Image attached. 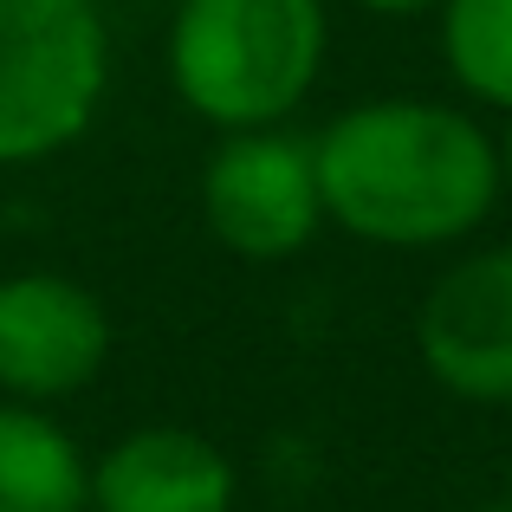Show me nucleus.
Listing matches in <instances>:
<instances>
[{
  "instance_id": "f257e3e1",
  "label": "nucleus",
  "mask_w": 512,
  "mask_h": 512,
  "mask_svg": "<svg viewBox=\"0 0 512 512\" xmlns=\"http://www.w3.org/2000/svg\"><path fill=\"white\" fill-rule=\"evenodd\" d=\"M325 227L363 247L428 253L480 234L500 208V143L441 98H363L312 137Z\"/></svg>"
},
{
  "instance_id": "f03ea898",
  "label": "nucleus",
  "mask_w": 512,
  "mask_h": 512,
  "mask_svg": "<svg viewBox=\"0 0 512 512\" xmlns=\"http://www.w3.org/2000/svg\"><path fill=\"white\" fill-rule=\"evenodd\" d=\"M331 59L325 0H175L163 39L169 91L188 117L227 130L286 124Z\"/></svg>"
},
{
  "instance_id": "7ed1b4c3",
  "label": "nucleus",
  "mask_w": 512,
  "mask_h": 512,
  "mask_svg": "<svg viewBox=\"0 0 512 512\" xmlns=\"http://www.w3.org/2000/svg\"><path fill=\"white\" fill-rule=\"evenodd\" d=\"M111 91V26L98 0H0V169L72 150Z\"/></svg>"
},
{
  "instance_id": "20e7f679",
  "label": "nucleus",
  "mask_w": 512,
  "mask_h": 512,
  "mask_svg": "<svg viewBox=\"0 0 512 512\" xmlns=\"http://www.w3.org/2000/svg\"><path fill=\"white\" fill-rule=\"evenodd\" d=\"M201 221L234 260L279 266L299 260L325 227L318 195V156L312 137L286 124L266 130H227L201 163Z\"/></svg>"
},
{
  "instance_id": "39448f33",
  "label": "nucleus",
  "mask_w": 512,
  "mask_h": 512,
  "mask_svg": "<svg viewBox=\"0 0 512 512\" xmlns=\"http://www.w3.org/2000/svg\"><path fill=\"white\" fill-rule=\"evenodd\" d=\"M111 363V312L91 286L65 273H7L0 279V396L52 402L91 389Z\"/></svg>"
},
{
  "instance_id": "423d86ee",
  "label": "nucleus",
  "mask_w": 512,
  "mask_h": 512,
  "mask_svg": "<svg viewBox=\"0 0 512 512\" xmlns=\"http://www.w3.org/2000/svg\"><path fill=\"white\" fill-rule=\"evenodd\" d=\"M422 370L448 396L506 409L512 402V240L454 260L415 312Z\"/></svg>"
},
{
  "instance_id": "0eeeda50",
  "label": "nucleus",
  "mask_w": 512,
  "mask_h": 512,
  "mask_svg": "<svg viewBox=\"0 0 512 512\" xmlns=\"http://www.w3.org/2000/svg\"><path fill=\"white\" fill-rule=\"evenodd\" d=\"M234 500L227 448L175 422L130 428L91 461V512H234Z\"/></svg>"
},
{
  "instance_id": "6e6552de",
  "label": "nucleus",
  "mask_w": 512,
  "mask_h": 512,
  "mask_svg": "<svg viewBox=\"0 0 512 512\" xmlns=\"http://www.w3.org/2000/svg\"><path fill=\"white\" fill-rule=\"evenodd\" d=\"M91 461L46 409L0 396V512H85Z\"/></svg>"
},
{
  "instance_id": "1a4fd4ad",
  "label": "nucleus",
  "mask_w": 512,
  "mask_h": 512,
  "mask_svg": "<svg viewBox=\"0 0 512 512\" xmlns=\"http://www.w3.org/2000/svg\"><path fill=\"white\" fill-rule=\"evenodd\" d=\"M435 13L454 91L487 111H512V0H441Z\"/></svg>"
},
{
  "instance_id": "9d476101",
  "label": "nucleus",
  "mask_w": 512,
  "mask_h": 512,
  "mask_svg": "<svg viewBox=\"0 0 512 512\" xmlns=\"http://www.w3.org/2000/svg\"><path fill=\"white\" fill-rule=\"evenodd\" d=\"M357 13H370V20H415V13H435L441 0H350Z\"/></svg>"
},
{
  "instance_id": "9b49d317",
  "label": "nucleus",
  "mask_w": 512,
  "mask_h": 512,
  "mask_svg": "<svg viewBox=\"0 0 512 512\" xmlns=\"http://www.w3.org/2000/svg\"><path fill=\"white\" fill-rule=\"evenodd\" d=\"M493 143H500V188L512 195V111H506V130H500Z\"/></svg>"
},
{
  "instance_id": "f8f14e48",
  "label": "nucleus",
  "mask_w": 512,
  "mask_h": 512,
  "mask_svg": "<svg viewBox=\"0 0 512 512\" xmlns=\"http://www.w3.org/2000/svg\"><path fill=\"white\" fill-rule=\"evenodd\" d=\"M506 506H512V467H506Z\"/></svg>"
},
{
  "instance_id": "ddd939ff",
  "label": "nucleus",
  "mask_w": 512,
  "mask_h": 512,
  "mask_svg": "<svg viewBox=\"0 0 512 512\" xmlns=\"http://www.w3.org/2000/svg\"><path fill=\"white\" fill-rule=\"evenodd\" d=\"M480 512H512V506H506V500H500V506H480Z\"/></svg>"
}]
</instances>
